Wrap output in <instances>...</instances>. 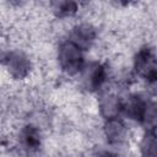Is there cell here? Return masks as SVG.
<instances>
[{
    "mask_svg": "<svg viewBox=\"0 0 157 157\" xmlns=\"http://www.w3.org/2000/svg\"><path fill=\"white\" fill-rule=\"evenodd\" d=\"M156 146L157 142H156L155 130H147L140 145V151L142 157H156Z\"/></svg>",
    "mask_w": 157,
    "mask_h": 157,
    "instance_id": "cell-10",
    "label": "cell"
},
{
    "mask_svg": "<svg viewBox=\"0 0 157 157\" xmlns=\"http://www.w3.org/2000/svg\"><path fill=\"white\" fill-rule=\"evenodd\" d=\"M101 112L105 119L118 118L119 113L121 112V101H119L113 94L104 96L101 102Z\"/></svg>",
    "mask_w": 157,
    "mask_h": 157,
    "instance_id": "cell-9",
    "label": "cell"
},
{
    "mask_svg": "<svg viewBox=\"0 0 157 157\" xmlns=\"http://www.w3.org/2000/svg\"><path fill=\"white\" fill-rule=\"evenodd\" d=\"M4 59H5L6 67L9 69L10 74L13 77L22 78L28 74L29 67H31V63L23 53L12 52L9 55H6Z\"/></svg>",
    "mask_w": 157,
    "mask_h": 157,
    "instance_id": "cell-5",
    "label": "cell"
},
{
    "mask_svg": "<svg viewBox=\"0 0 157 157\" xmlns=\"http://www.w3.org/2000/svg\"><path fill=\"white\" fill-rule=\"evenodd\" d=\"M20 139H21V142H22L23 147L29 150V151L38 150L39 146H40V141H42L39 130L33 125L25 126L21 131Z\"/></svg>",
    "mask_w": 157,
    "mask_h": 157,
    "instance_id": "cell-8",
    "label": "cell"
},
{
    "mask_svg": "<svg viewBox=\"0 0 157 157\" xmlns=\"http://www.w3.org/2000/svg\"><path fill=\"white\" fill-rule=\"evenodd\" d=\"M1 58H2V55H1V52H0V60H1Z\"/></svg>",
    "mask_w": 157,
    "mask_h": 157,
    "instance_id": "cell-13",
    "label": "cell"
},
{
    "mask_svg": "<svg viewBox=\"0 0 157 157\" xmlns=\"http://www.w3.org/2000/svg\"><path fill=\"white\" fill-rule=\"evenodd\" d=\"M58 58H59V64L61 69L69 75H75L82 71L85 66L82 49H80L77 45H75L70 40L64 42L59 47Z\"/></svg>",
    "mask_w": 157,
    "mask_h": 157,
    "instance_id": "cell-1",
    "label": "cell"
},
{
    "mask_svg": "<svg viewBox=\"0 0 157 157\" xmlns=\"http://www.w3.org/2000/svg\"><path fill=\"white\" fill-rule=\"evenodd\" d=\"M148 102L145 101L139 94L129 96L124 102H121V112L132 120L144 121L146 110H147Z\"/></svg>",
    "mask_w": 157,
    "mask_h": 157,
    "instance_id": "cell-3",
    "label": "cell"
},
{
    "mask_svg": "<svg viewBox=\"0 0 157 157\" xmlns=\"http://www.w3.org/2000/svg\"><path fill=\"white\" fill-rule=\"evenodd\" d=\"M97 157H118V156L115 153H112V152H102Z\"/></svg>",
    "mask_w": 157,
    "mask_h": 157,
    "instance_id": "cell-12",
    "label": "cell"
},
{
    "mask_svg": "<svg viewBox=\"0 0 157 157\" xmlns=\"http://www.w3.org/2000/svg\"><path fill=\"white\" fill-rule=\"evenodd\" d=\"M94 39H96V29L88 23H82L74 28L71 33V39L69 40L72 42L75 45H77L80 49L85 50L93 44Z\"/></svg>",
    "mask_w": 157,
    "mask_h": 157,
    "instance_id": "cell-6",
    "label": "cell"
},
{
    "mask_svg": "<svg viewBox=\"0 0 157 157\" xmlns=\"http://www.w3.org/2000/svg\"><path fill=\"white\" fill-rule=\"evenodd\" d=\"M135 70L139 76L147 80V82H155L157 77L156 55L153 49L145 47L139 50L135 58Z\"/></svg>",
    "mask_w": 157,
    "mask_h": 157,
    "instance_id": "cell-2",
    "label": "cell"
},
{
    "mask_svg": "<svg viewBox=\"0 0 157 157\" xmlns=\"http://www.w3.org/2000/svg\"><path fill=\"white\" fill-rule=\"evenodd\" d=\"M104 134L107 140L110 144H120L126 139V126L125 124L118 119V118H112L107 119L104 124Z\"/></svg>",
    "mask_w": 157,
    "mask_h": 157,
    "instance_id": "cell-7",
    "label": "cell"
},
{
    "mask_svg": "<svg viewBox=\"0 0 157 157\" xmlns=\"http://www.w3.org/2000/svg\"><path fill=\"white\" fill-rule=\"evenodd\" d=\"M52 5H53L54 12L60 17L71 16L77 10V4L72 1H56V2H53Z\"/></svg>",
    "mask_w": 157,
    "mask_h": 157,
    "instance_id": "cell-11",
    "label": "cell"
},
{
    "mask_svg": "<svg viewBox=\"0 0 157 157\" xmlns=\"http://www.w3.org/2000/svg\"><path fill=\"white\" fill-rule=\"evenodd\" d=\"M83 82L87 88L90 90H98L105 82L107 78V70L102 64L93 63L88 66H83Z\"/></svg>",
    "mask_w": 157,
    "mask_h": 157,
    "instance_id": "cell-4",
    "label": "cell"
}]
</instances>
